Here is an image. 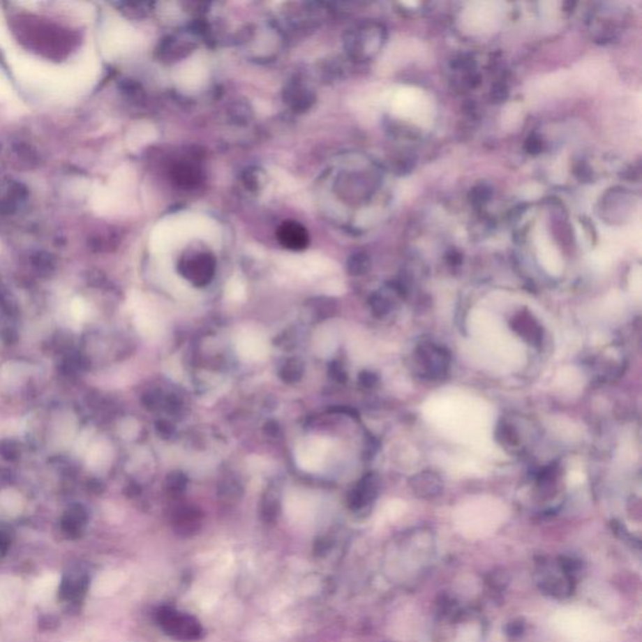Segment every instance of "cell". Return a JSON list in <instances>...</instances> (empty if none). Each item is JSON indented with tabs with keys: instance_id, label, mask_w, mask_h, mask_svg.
<instances>
[{
	"instance_id": "3957f363",
	"label": "cell",
	"mask_w": 642,
	"mask_h": 642,
	"mask_svg": "<svg viewBox=\"0 0 642 642\" xmlns=\"http://www.w3.org/2000/svg\"><path fill=\"white\" fill-rule=\"evenodd\" d=\"M502 12L495 3H473L464 10L462 23L464 29L473 34L492 31L500 24Z\"/></svg>"
},
{
	"instance_id": "44dd1931",
	"label": "cell",
	"mask_w": 642,
	"mask_h": 642,
	"mask_svg": "<svg viewBox=\"0 0 642 642\" xmlns=\"http://www.w3.org/2000/svg\"><path fill=\"white\" fill-rule=\"evenodd\" d=\"M264 429H265L266 434L270 435V437H276L280 433V426H278V421H275V420H269L266 423Z\"/></svg>"
},
{
	"instance_id": "ba28073f",
	"label": "cell",
	"mask_w": 642,
	"mask_h": 642,
	"mask_svg": "<svg viewBox=\"0 0 642 642\" xmlns=\"http://www.w3.org/2000/svg\"><path fill=\"white\" fill-rule=\"evenodd\" d=\"M379 482L380 481L375 473H369L363 477L357 488L352 491L350 495V506L352 508H360L374 500L379 489Z\"/></svg>"
},
{
	"instance_id": "2e32d148",
	"label": "cell",
	"mask_w": 642,
	"mask_h": 642,
	"mask_svg": "<svg viewBox=\"0 0 642 642\" xmlns=\"http://www.w3.org/2000/svg\"><path fill=\"white\" fill-rule=\"evenodd\" d=\"M264 511H265V516L267 517H275L276 513L278 511V500L276 497V494L272 493L271 491H269L266 493L265 498H264Z\"/></svg>"
},
{
	"instance_id": "5b68a950",
	"label": "cell",
	"mask_w": 642,
	"mask_h": 642,
	"mask_svg": "<svg viewBox=\"0 0 642 642\" xmlns=\"http://www.w3.org/2000/svg\"><path fill=\"white\" fill-rule=\"evenodd\" d=\"M215 259L209 253H198L191 259L182 261L179 272L184 278H188L195 286H206L215 274Z\"/></svg>"
},
{
	"instance_id": "d6986e66",
	"label": "cell",
	"mask_w": 642,
	"mask_h": 642,
	"mask_svg": "<svg viewBox=\"0 0 642 642\" xmlns=\"http://www.w3.org/2000/svg\"><path fill=\"white\" fill-rule=\"evenodd\" d=\"M156 428H157V431L160 433L162 438H172L173 435H174V432H176L174 426L168 420H158L157 424H156Z\"/></svg>"
},
{
	"instance_id": "5bb4252c",
	"label": "cell",
	"mask_w": 642,
	"mask_h": 642,
	"mask_svg": "<svg viewBox=\"0 0 642 642\" xmlns=\"http://www.w3.org/2000/svg\"><path fill=\"white\" fill-rule=\"evenodd\" d=\"M166 486L173 493H182L187 486V477L179 470H174L167 476Z\"/></svg>"
},
{
	"instance_id": "8992f818",
	"label": "cell",
	"mask_w": 642,
	"mask_h": 642,
	"mask_svg": "<svg viewBox=\"0 0 642 642\" xmlns=\"http://www.w3.org/2000/svg\"><path fill=\"white\" fill-rule=\"evenodd\" d=\"M160 621L165 626V629L168 631V634H171L174 637H179V639L193 640V639H197L198 635L201 634V629L196 620L177 613V612H165Z\"/></svg>"
},
{
	"instance_id": "7a4b0ae2",
	"label": "cell",
	"mask_w": 642,
	"mask_h": 642,
	"mask_svg": "<svg viewBox=\"0 0 642 642\" xmlns=\"http://www.w3.org/2000/svg\"><path fill=\"white\" fill-rule=\"evenodd\" d=\"M394 112L408 122L429 127L434 119V103L428 93L418 88H401L394 97Z\"/></svg>"
},
{
	"instance_id": "8fae6325",
	"label": "cell",
	"mask_w": 642,
	"mask_h": 642,
	"mask_svg": "<svg viewBox=\"0 0 642 642\" xmlns=\"http://www.w3.org/2000/svg\"><path fill=\"white\" fill-rule=\"evenodd\" d=\"M27 190L18 182L9 181L0 188V211L10 212L17 209L19 202L27 196Z\"/></svg>"
},
{
	"instance_id": "7c38bea8",
	"label": "cell",
	"mask_w": 642,
	"mask_h": 642,
	"mask_svg": "<svg viewBox=\"0 0 642 642\" xmlns=\"http://www.w3.org/2000/svg\"><path fill=\"white\" fill-rule=\"evenodd\" d=\"M280 379L286 384H295L304 375V363L301 359L291 358L280 369Z\"/></svg>"
},
{
	"instance_id": "6da1fadb",
	"label": "cell",
	"mask_w": 642,
	"mask_h": 642,
	"mask_svg": "<svg viewBox=\"0 0 642 642\" xmlns=\"http://www.w3.org/2000/svg\"><path fill=\"white\" fill-rule=\"evenodd\" d=\"M555 626L569 642H601L606 635L602 621L581 609L558 612L555 616Z\"/></svg>"
},
{
	"instance_id": "52a82bcc",
	"label": "cell",
	"mask_w": 642,
	"mask_h": 642,
	"mask_svg": "<svg viewBox=\"0 0 642 642\" xmlns=\"http://www.w3.org/2000/svg\"><path fill=\"white\" fill-rule=\"evenodd\" d=\"M278 240L285 248L292 251H303L309 245L308 230L295 221H285L278 227Z\"/></svg>"
},
{
	"instance_id": "ffe728a7",
	"label": "cell",
	"mask_w": 642,
	"mask_h": 642,
	"mask_svg": "<svg viewBox=\"0 0 642 642\" xmlns=\"http://www.w3.org/2000/svg\"><path fill=\"white\" fill-rule=\"evenodd\" d=\"M359 382L360 384L365 387V388H373L375 384L378 383V378L375 374L373 373H369V371H363L360 375H359Z\"/></svg>"
},
{
	"instance_id": "e0dca14e",
	"label": "cell",
	"mask_w": 642,
	"mask_h": 642,
	"mask_svg": "<svg viewBox=\"0 0 642 642\" xmlns=\"http://www.w3.org/2000/svg\"><path fill=\"white\" fill-rule=\"evenodd\" d=\"M371 304L373 313H374L375 315L379 316V318H380V316L387 315V314L389 313V303H388L385 299H383V297H374L371 299Z\"/></svg>"
},
{
	"instance_id": "277c9868",
	"label": "cell",
	"mask_w": 642,
	"mask_h": 642,
	"mask_svg": "<svg viewBox=\"0 0 642 642\" xmlns=\"http://www.w3.org/2000/svg\"><path fill=\"white\" fill-rule=\"evenodd\" d=\"M418 365L423 369L428 377H443L449 366V354L448 352L434 344H423L417 350Z\"/></svg>"
},
{
	"instance_id": "4fadbf2b",
	"label": "cell",
	"mask_w": 642,
	"mask_h": 642,
	"mask_svg": "<svg viewBox=\"0 0 642 642\" xmlns=\"http://www.w3.org/2000/svg\"><path fill=\"white\" fill-rule=\"evenodd\" d=\"M311 303L313 304L309 306L310 314L315 321L325 320V319H329V318H331L335 314L336 305H335L331 299L320 297V299L313 300Z\"/></svg>"
},
{
	"instance_id": "ac0fdd59",
	"label": "cell",
	"mask_w": 642,
	"mask_h": 642,
	"mask_svg": "<svg viewBox=\"0 0 642 642\" xmlns=\"http://www.w3.org/2000/svg\"><path fill=\"white\" fill-rule=\"evenodd\" d=\"M329 373H330V375H331L334 380L340 382V383H344L346 379H348V374H346L344 366L340 364V363H338V361H334L333 364L330 365Z\"/></svg>"
},
{
	"instance_id": "9a60e30c",
	"label": "cell",
	"mask_w": 642,
	"mask_h": 642,
	"mask_svg": "<svg viewBox=\"0 0 642 642\" xmlns=\"http://www.w3.org/2000/svg\"><path fill=\"white\" fill-rule=\"evenodd\" d=\"M497 438H498L500 443H503L505 445H518V435H517V433L511 426H506V424L500 426L498 432H497Z\"/></svg>"
},
{
	"instance_id": "7402d4cb",
	"label": "cell",
	"mask_w": 642,
	"mask_h": 642,
	"mask_svg": "<svg viewBox=\"0 0 642 642\" xmlns=\"http://www.w3.org/2000/svg\"><path fill=\"white\" fill-rule=\"evenodd\" d=\"M72 313H73L75 319L83 320L84 316H86V306L83 305L82 301L78 300V301H75V303L73 304V311H72Z\"/></svg>"
},
{
	"instance_id": "9c48e42d",
	"label": "cell",
	"mask_w": 642,
	"mask_h": 642,
	"mask_svg": "<svg viewBox=\"0 0 642 642\" xmlns=\"http://www.w3.org/2000/svg\"><path fill=\"white\" fill-rule=\"evenodd\" d=\"M512 329L521 338L533 345H539L542 341V329L533 316L521 313L512 321Z\"/></svg>"
},
{
	"instance_id": "30bf717a",
	"label": "cell",
	"mask_w": 642,
	"mask_h": 642,
	"mask_svg": "<svg viewBox=\"0 0 642 642\" xmlns=\"http://www.w3.org/2000/svg\"><path fill=\"white\" fill-rule=\"evenodd\" d=\"M409 482H410L412 489L419 497H433L438 494L443 487L440 477L431 470L420 472L418 475L412 477V479Z\"/></svg>"
}]
</instances>
